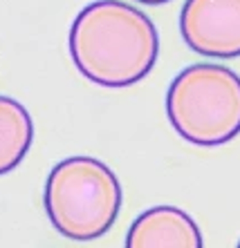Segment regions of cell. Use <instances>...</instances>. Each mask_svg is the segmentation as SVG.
<instances>
[{
    "label": "cell",
    "instance_id": "obj_8",
    "mask_svg": "<svg viewBox=\"0 0 240 248\" xmlns=\"http://www.w3.org/2000/svg\"><path fill=\"white\" fill-rule=\"evenodd\" d=\"M238 246H240V244H238Z\"/></svg>",
    "mask_w": 240,
    "mask_h": 248
},
{
    "label": "cell",
    "instance_id": "obj_3",
    "mask_svg": "<svg viewBox=\"0 0 240 248\" xmlns=\"http://www.w3.org/2000/svg\"><path fill=\"white\" fill-rule=\"evenodd\" d=\"M166 116L189 143H229L240 134V76L218 63L189 65L169 85Z\"/></svg>",
    "mask_w": 240,
    "mask_h": 248
},
{
    "label": "cell",
    "instance_id": "obj_4",
    "mask_svg": "<svg viewBox=\"0 0 240 248\" xmlns=\"http://www.w3.org/2000/svg\"><path fill=\"white\" fill-rule=\"evenodd\" d=\"M182 38L206 58L240 56V0H187L180 14Z\"/></svg>",
    "mask_w": 240,
    "mask_h": 248
},
{
    "label": "cell",
    "instance_id": "obj_6",
    "mask_svg": "<svg viewBox=\"0 0 240 248\" xmlns=\"http://www.w3.org/2000/svg\"><path fill=\"white\" fill-rule=\"evenodd\" d=\"M34 141V123L20 101L0 94V174L23 163Z\"/></svg>",
    "mask_w": 240,
    "mask_h": 248
},
{
    "label": "cell",
    "instance_id": "obj_2",
    "mask_svg": "<svg viewBox=\"0 0 240 248\" xmlns=\"http://www.w3.org/2000/svg\"><path fill=\"white\" fill-rule=\"evenodd\" d=\"M47 219L70 242H94L117 221L121 184L94 156H70L50 170L43 190Z\"/></svg>",
    "mask_w": 240,
    "mask_h": 248
},
{
    "label": "cell",
    "instance_id": "obj_5",
    "mask_svg": "<svg viewBox=\"0 0 240 248\" xmlns=\"http://www.w3.org/2000/svg\"><path fill=\"white\" fill-rule=\"evenodd\" d=\"M128 248H200L202 232L189 213L175 206H155L141 213L126 235Z\"/></svg>",
    "mask_w": 240,
    "mask_h": 248
},
{
    "label": "cell",
    "instance_id": "obj_7",
    "mask_svg": "<svg viewBox=\"0 0 240 248\" xmlns=\"http://www.w3.org/2000/svg\"><path fill=\"white\" fill-rule=\"evenodd\" d=\"M135 2H139V5H148V7H159V5L171 2V0H135Z\"/></svg>",
    "mask_w": 240,
    "mask_h": 248
},
{
    "label": "cell",
    "instance_id": "obj_1",
    "mask_svg": "<svg viewBox=\"0 0 240 248\" xmlns=\"http://www.w3.org/2000/svg\"><path fill=\"white\" fill-rule=\"evenodd\" d=\"M70 56L76 69L97 85H135L157 63V27L128 2L97 0L76 14L70 27Z\"/></svg>",
    "mask_w": 240,
    "mask_h": 248
}]
</instances>
